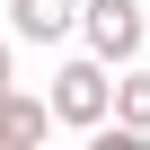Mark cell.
I'll return each instance as SVG.
<instances>
[{"label":"cell","instance_id":"2","mask_svg":"<svg viewBox=\"0 0 150 150\" xmlns=\"http://www.w3.org/2000/svg\"><path fill=\"white\" fill-rule=\"evenodd\" d=\"M80 35H88L97 62H132L150 44V0H88L80 9Z\"/></svg>","mask_w":150,"mask_h":150},{"label":"cell","instance_id":"6","mask_svg":"<svg viewBox=\"0 0 150 150\" xmlns=\"http://www.w3.org/2000/svg\"><path fill=\"white\" fill-rule=\"evenodd\" d=\"M0 80H9V35H0Z\"/></svg>","mask_w":150,"mask_h":150},{"label":"cell","instance_id":"4","mask_svg":"<svg viewBox=\"0 0 150 150\" xmlns=\"http://www.w3.org/2000/svg\"><path fill=\"white\" fill-rule=\"evenodd\" d=\"M44 124H53V97H27V88L0 80V150H35Z\"/></svg>","mask_w":150,"mask_h":150},{"label":"cell","instance_id":"1","mask_svg":"<svg viewBox=\"0 0 150 150\" xmlns=\"http://www.w3.org/2000/svg\"><path fill=\"white\" fill-rule=\"evenodd\" d=\"M115 62H62L53 71V124H71V132H97L106 115H115V80H106Z\"/></svg>","mask_w":150,"mask_h":150},{"label":"cell","instance_id":"3","mask_svg":"<svg viewBox=\"0 0 150 150\" xmlns=\"http://www.w3.org/2000/svg\"><path fill=\"white\" fill-rule=\"evenodd\" d=\"M88 0H9V35L18 44H62L71 27H80Z\"/></svg>","mask_w":150,"mask_h":150},{"label":"cell","instance_id":"5","mask_svg":"<svg viewBox=\"0 0 150 150\" xmlns=\"http://www.w3.org/2000/svg\"><path fill=\"white\" fill-rule=\"evenodd\" d=\"M115 115L132 132H150V71H124V80H115Z\"/></svg>","mask_w":150,"mask_h":150}]
</instances>
